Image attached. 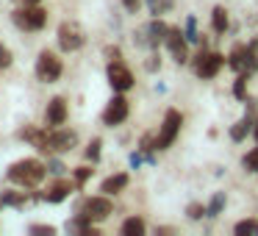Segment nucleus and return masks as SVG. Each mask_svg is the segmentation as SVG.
<instances>
[{"label":"nucleus","instance_id":"17","mask_svg":"<svg viewBox=\"0 0 258 236\" xmlns=\"http://www.w3.org/2000/svg\"><path fill=\"white\" fill-rule=\"evenodd\" d=\"M252 123H255V120L247 117V114H244V117H241L239 123L230 125V139H233V142H244L247 136L252 134Z\"/></svg>","mask_w":258,"mask_h":236},{"label":"nucleus","instance_id":"26","mask_svg":"<svg viewBox=\"0 0 258 236\" xmlns=\"http://www.w3.org/2000/svg\"><path fill=\"white\" fill-rule=\"evenodd\" d=\"M183 36L189 42H200V34H197V20L195 17H186V28H183Z\"/></svg>","mask_w":258,"mask_h":236},{"label":"nucleus","instance_id":"12","mask_svg":"<svg viewBox=\"0 0 258 236\" xmlns=\"http://www.w3.org/2000/svg\"><path fill=\"white\" fill-rule=\"evenodd\" d=\"M78 147V134L70 128H50V153H70Z\"/></svg>","mask_w":258,"mask_h":236},{"label":"nucleus","instance_id":"31","mask_svg":"<svg viewBox=\"0 0 258 236\" xmlns=\"http://www.w3.org/2000/svg\"><path fill=\"white\" fill-rule=\"evenodd\" d=\"M47 172H53V175H64V172H67V167H64V161L53 158V161L47 164Z\"/></svg>","mask_w":258,"mask_h":236},{"label":"nucleus","instance_id":"36","mask_svg":"<svg viewBox=\"0 0 258 236\" xmlns=\"http://www.w3.org/2000/svg\"><path fill=\"white\" fill-rule=\"evenodd\" d=\"M23 6H36V3H42V0H20Z\"/></svg>","mask_w":258,"mask_h":236},{"label":"nucleus","instance_id":"19","mask_svg":"<svg viewBox=\"0 0 258 236\" xmlns=\"http://www.w3.org/2000/svg\"><path fill=\"white\" fill-rule=\"evenodd\" d=\"M211 28L217 31V34H228L230 23H228V12H225L222 6H214L211 9Z\"/></svg>","mask_w":258,"mask_h":236},{"label":"nucleus","instance_id":"3","mask_svg":"<svg viewBox=\"0 0 258 236\" xmlns=\"http://www.w3.org/2000/svg\"><path fill=\"white\" fill-rule=\"evenodd\" d=\"M228 64V58L217 50H200L195 58H191V70H195L197 78H214L219 70Z\"/></svg>","mask_w":258,"mask_h":236},{"label":"nucleus","instance_id":"4","mask_svg":"<svg viewBox=\"0 0 258 236\" xmlns=\"http://www.w3.org/2000/svg\"><path fill=\"white\" fill-rule=\"evenodd\" d=\"M56 39H58V47H61L64 53H75V50H81V47H84L86 36H84V28H81L75 20H67V23L58 25Z\"/></svg>","mask_w":258,"mask_h":236},{"label":"nucleus","instance_id":"6","mask_svg":"<svg viewBox=\"0 0 258 236\" xmlns=\"http://www.w3.org/2000/svg\"><path fill=\"white\" fill-rule=\"evenodd\" d=\"M111 211H114V203L108 200V195L86 197V200L78 206V214H84L86 219H92V222H103V219H108Z\"/></svg>","mask_w":258,"mask_h":236},{"label":"nucleus","instance_id":"29","mask_svg":"<svg viewBox=\"0 0 258 236\" xmlns=\"http://www.w3.org/2000/svg\"><path fill=\"white\" fill-rule=\"evenodd\" d=\"M92 175H95V169H92V167H78V169H75V184L84 186L86 181L92 178Z\"/></svg>","mask_w":258,"mask_h":236},{"label":"nucleus","instance_id":"5","mask_svg":"<svg viewBox=\"0 0 258 236\" xmlns=\"http://www.w3.org/2000/svg\"><path fill=\"white\" fill-rule=\"evenodd\" d=\"M61 73H64L61 58L53 50H42L39 58H36V78H39L42 84H56V81L61 78Z\"/></svg>","mask_w":258,"mask_h":236},{"label":"nucleus","instance_id":"21","mask_svg":"<svg viewBox=\"0 0 258 236\" xmlns=\"http://www.w3.org/2000/svg\"><path fill=\"white\" fill-rule=\"evenodd\" d=\"M145 3H147V12H150L153 17H164V14L175 6V0H145Z\"/></svg>","mask_w":258,"mask_h":236},{"label":"nucleus","instance_id":"24","mask_svg":"<svg viewBox=\"0 0 258 236\" xmlns=\"http://www.w3.org/2000/svg\"><path fill=\"white\" fill-rule=\"evenodd\" d=\"M233 233H252L258 236V219H239L233 225Z\"/></svg>","mask_w":258,"mask_h":236},{"label":"nucleus","instance_id":"16","mask_svg":"<svg viewBox=\"0 0 258 236\" xmlns=\"http://www.w3.org/2000/svg\"><path fill=\"white\" fill-rule=\"evenodd\" d=\"M131 184V175L128 172H114L108 175V178H103L100 184V192L103 195H119V192H125V186Z\"/></svg>","mask_w":258,"mask_h":236},{"label":"nucleus","instance_id":"2","mask_svg":"<svg viewBox=\"0 0 258 236\" xmlns=\"http://www.w3.org/2000/svg\"><path fill=\"white\" fill-rule=\"evenodd\" d=\"M14 25H17L20 31H28V34H34V31H42L47 25V12L36 3V6H20L17 12L12 14Z\"/></svg>","mask_w":258,"mask_h":236},{"label":"nucleus","instance_id":"23","mask_svg":"<svg viewBox=\"0 0 258 236\" xmlns=\"http://www.w3.org/2000/svg\"><path fill=\"white\" fill-rule=\"evenodd\" d=\"M247 78H250V75L236 73V81H233V95H236V100H247Z\"/></svg>","mask_w":258,"mask_h":236},{"label":"nucleus","instance_id":"22","mask_svg":"<svg viewBox=\"0 0 258 236\" xmlns=\"http://www.w3.org/2000/svg\"><path fill=\"white\" fill-rule=\"evenodd\" d=\"M6 206H25V195L23 192H3L0 195V208Z\"/></svg>","mask_w":258,"mask_h":236},{"label":"nucleus","instance_id":"18","mask_svg":"<svg viewBox=\"0 0 258 236\" xmlns=\"http://www.w3.org/2000/svg\"><path fill=\"white\" fill-rule=\"evenodd\" d=\"M145 230H147V225H145L142 217H128L122 225H119V233L122 236H145Z\"/></svg>","mask_w":258,"mask_h":236},{"label":"nucleus","instance_id":"11","mask_svg":"<svg viewBox=\"0 0 258 236\" xmlns=\"http://www.w3.org/2000/svg\"><path fill=\"white\" fill-rule=\"evenodd\" d=\"M164 45H167L169 56L175 58V64H186V62H189V39L183 36V31H180V28H169Z\"/></svg>","mask_w":258,"mask_h":236},{"label":"nucleus","instance_id":"28","mask_svg":"<svg viewBox=\"0 0 258 236\" xmlns=\"http://www.w3.org/2000/svg\"><path fill=\"white\" fill-rule=\"evenodd\" d=\"M100 147H103L100 139H92L89 147H86V158H89V161H100Z\"/></svg>","mask_w":258,"mask_h":236},{"label":"nucleus","instance_id":"10","mask_svg":"<svg viewBox=\"0 0 258 236\" xmlns=\"http://www.w3.org/2000/svg\"><path fill=\"white\" fill-rule=\"evenodd\" d=\"M106 78H108V84H111L114 92H128V89H134V84H136L134 73H131L122 62H111V64H108Z\"/></svg>","mask_w":258,"mask_h":236},{"label":"nucleus","instance_id":"25","mask_svg":"<svg viewBox=\"0 0 258 236\" xmlns=\"http://www.w3.org/2000/svg\"><path fill=\"white\" fill-rule=\"evenodd\" d=\"M241 164H244L247 172H258V147H252V150L241 158Z\"/></svg>","mask_w":258,"mask_h":236},{"label":"nucleus","instance_id":"35","mask_svg":"<svg viewBox=\"0 0 258 236\" xmlns=\"http://www.w3.org/2000/svg\"><path fill=\"white\" fill-rule=\"evenodd\" d=\"M156 233H175V228H172V225H169V228H167V225H161V228H156Z\"/></svg>","mask_w":258,"mask_h":236},{"label":"nucleus","instance_id":"13","mask_svg":"<svg viewBox=\"0 0 258 236\" xmlns=\"http://www.w3.org/2000/svg\"><path fill=\"white\" fill-rule=\"evenodd\" d=\"M70 117V108H67V100L64 97H53L50 103H47V111H45V120L50 128H58V125H64Z\"/></svg>","mask_w":258,"mask_h":236},{"label":"nucleus","instance_id":"14","mask_svg":"<svg viewBox=\"0 0 258 236\" xmlns=\"http://www.w3.org/2000/svg\"><path fill=\"white\" fill-rule=\"evenodd\" d=\"M73 189H75V186L70 184V181H61V175H58V181H53V184L47 186L45 200L47 203H64L70 195H73Z\"/></svg>","mask_w":258,"mask_h":236},{"label":"nucleus","instance_id":"30","mask_svg":"<svg viewBox=\"0 0 258 236\" xmlns=\"http://www.w3.org/2000/svg\"><path fill=\"white\" fill-rule=\"evenodd\" d=\"M9 64H12V50H9L3 42H0V70H6Z\"/></svg>","mask_w":258,"mask_h":236},{"label":"nucleus","instance_id":"33","mask_svg":"<svg viewBox=\"0 0 258 236\" xmlns=\"http://www.w3.org/2000/svg\"><path fill=\"white\" fill-rule=\"evenodd\" d=\"M122 6L128 9V12H139V9H142V0H122Z\"/></svg>","mask_w":258,"mask_h":236},{"label":"nucleus","instance_id":"34","mask_svg":"<svg viewBox=\"0 0 258 236\" xmlns=\"http://www.w3.org/2000/svg\"><path fill=\"white\" fill-rule=\"evenodd\" d=\"M147 70H150V73H156V70H158V56H156V53H153L150 62H147Z\"/></svg>","mask_w":258,"mask_h":236},{"label":"nucleus","instance_id":"1","mask_svg":"<svg viewBox=\"0 0 258 236\" xmlns=\"http://www.w3.org/2000/svg\"><path fill=\"white\" fill-rule=\"evenodd\" d=\"M45 175H47V167L42 161H36V158H20V161H14L9 167L6 178L20 186H39Z\"/></svg>","mask_w":258,"mask_h":236},{"label":"nucleus","instance_id":"37","mask_svg":"<svg viewBox=\"0 0 258 236\" xmlns=\"http://www.w3.org/2000/svg\"><path fill=\"white\" fill-rule=\"evenodd\" d=\"M252 136H255V142H258V117H255V123H252Z\"/></svg>","mask_w":258,"mask_h":236},{"label":"nucleus","instance_id":"15","mask_svg":"<svg viewBox=\"0 0 258 236\" xmlns=\"http://www.w3.org/2000/svg\"><path fill=\"white\" fill-rule=\"evenodd\" d=\"M167 31H169V25L164 23L161 17H153V23L145 28V34H147V45H150V47L164 45V39H167Z\"/></svg>","mask_w":258,"mask_h":236},{"label":"nucleus","instance_id":"7","mask_svg":"<svg viewBox=\"0 0 258 236\" xmlns=\"http://www.w3.org/2000/svg\"><path fill=\"white\" fill-rule=\"evenodd\" d=\"M228 67L233 70V73L252 75L258 70V56L247 45H233V50H230V56H228Z\"/></svg>","mask_w":258,"mask_h":236},{"label":"nucleus","instance_id":"9","mask_svg":"<svg viewBox=\"0 0 258 236\" xmlns=\"http://www.w3.org/2000/svg\"><path fill=\"white\" fill-rule=\"evenodd\" d=\"M128 114H131V103H128V97H125V92H117V95L108 100V106H106V111H103V123L106 125H119V123H125L128 120Z\"/></svg>","mask_w":258,"mask_h":236},{"label":"nucleus","instance_id":"20","mask_svg":"<svg viewBox=\"0 0 258 236\" xmlns=\"http://www.w3.org/2000/svg\"><path fill=\"white\" fill-rule=\"evenodd\" d=\"M225 203H228V197H225V192H214V197L208 200V206H206V217H219V214L225 211Z\"/></svg>","mask_w":258,"mask_h":236},{"label":"nucleus","instance_id":"8","mask_svg":"<svg viewBox=\"0 0 258 236\" xmlns=\"http://www.w3.org/2000/svg\"><path fill=\"white\" fill-rule=\"evenodd\" d=\"M180 125H183V114H180L178 108H167V114H164V120H161V131H158V150H167V147L172 145L178 131H180Z\"/></svg>","mask_w":258,"mask_h":236},{"label":"nucleus","instance_id":"27","mask_svg":"<svg viewBox=\"0 0 258 236\" xmlns=\"http://www.w3.org/2000/svg\"><path fill=\"white\" fill-rule=\"evenodd\" d=\"M186 217L195 219V222H197V219H203V217H206V206H200V203H189V206H186Z\"/></svg>","mask_w":258,"mask_h":236},{"label":"nucleus","instance_id":"32","mask_svg":"<svg viewBox=\"0 0 258 236\" xmlns=\"http://www.w3.org/2000/svg\"><path fill=\"white\" fill-rule=\"evenodd\" d=\"M31 233H47V236H53L56 233V228H53V225H31Z\"/></svg>","mask_w":258,"mask_h":236}]
</instances>
